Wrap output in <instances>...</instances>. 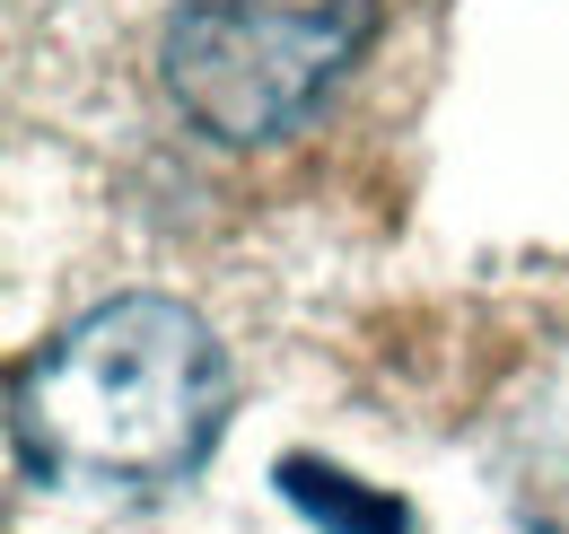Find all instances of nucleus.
<instances>
[{
  "label": "nucleus",
  "instance_id": "1",
  "mask_svg": "<svg viewBox=\"0 0 569 534\" xmlns=\"http://www.w3.org/2000/svg\"><path fill=\"white\" fill-rule=\"evenodd\" d=\"M228 350L184 298H106L71 316L44 342L18 386H9V429L18 456L71 491H167L211 465L228 429Z\"/></svg>",
  "mask_w": 569,
  "mask_h": 534
},
{
  "label": "nucleus",
  "instance_id": "2",
  "mask_svg": "<svg viewBox=\"0 0 569 534\" xmlns=\"http://www.w3.org/2000/svg\"><path fill=\"white\" fill-rule=\"evenodd\" d=\"M386 0H176L158 79L219 149L289 140L368 53Z\"/></svg>",
  "mask_w": 569,
  "mask_h": 534
},
{
  "label": "nucleus",
  "instance_id": "3",
  "mask_svg": "<svg viewBox=\"0 0 569 534\" xmlns=\"http://www.w3.org/2000/svg\"><path fill=\"white\" fill-rule=\"evenodd\" d=\"M281 500L307 517V526H325V534H412L403 500L351 482L342 465H316V456H281Z\"/></svg>",
  "mask_w": 569,
  "mask_h": 534
}]
</instances>
